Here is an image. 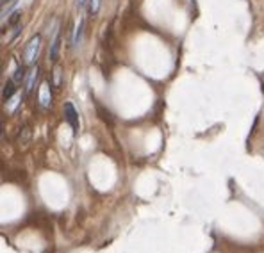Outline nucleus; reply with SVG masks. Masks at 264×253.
I'll return each mask as SVG.
<instances>
[{
	"mask_svg": "<svg viewBox=\"0 0 264 253\" xmlns=\"http://www.w3.org/2000/svg\"><path fill=\"white\" fill-rule=\"evenodd\" d=\"M41 34H36V36H32L31 39L27 41V45H25V48H23V64L25 66H34L36 64V61H38V57H39V52H41Z\"/></svg>",
	"mask_w": 264,
	"mask_h": 253,
	"instance_id": "obj_1",
	"label": "nucleus"
},
{
	"mask_svg": "<svg viewBox=\"0 0 264 253\" xmlns=\"http://www.w3.org/2000/svg\"><path fill=\"white\" fill-rule=\"evenodd\" d=\"M38 102L43 109H50L54 102V95H52V84L50 81H43L38 88Z\"/></svg>",
	"mask_w": 264,
	"mask_h": 253,
	"instance_id": "obj_2",
	"label": "nucleus"
},
{
	"mask_svg": "<svg viewBox=\"0 0 264 253\" xmlns=\"http://www.w3.org/2000/svg\"><path fill=\"white\" fill-rule=\"evenodd\" d=\"M64 118H66L68 125L71 127V130L77 134L79 132V114H77V111H75V107L71 102L64 104Z\"/></svg>",
	"mask_w": 264,
	"mask_h": 253,
	"instance_id": "obj_3",
	"label": "nucleus"
},
{
	"mask_svg": "<svg viewBox=\"0 0 264 253\" xmlns=\"http://www.w3.org/2000/svg\"><path fill=\"white\" fill-rule=\"evenodd\" d=\"M39 79V68L36 66H31L27 71V77H25V95H31L32 91H34L36 88V82H38Z\"/></svg>",
	"mask_w": 264,
	"mask_h": 253,
	"instance_id": "obj_4",
	"label": "nucleus"
},
{
	"mask_svg": "<svg viewBox=\"0 0 264 253\" xmlns=\"http://www.w3.org/2000/svg\"><path fill=\"white\" fill-rule=\"evenodd\" d=\"M59 48H61V32L56 31V36L52 39V45H50V59L56 63L57 57H59Z\"/></svg>",
	"mask_w": 264,
	"mask_h": 253,
	"instance_id": "obj_5",
	"label": "nucleus"
},
{
	"mask_svg": "<svg viewBox=\"0 0 264 253\" xmlns=\"http://www.w3.org/2000/svg\"><path fill=\"white\" fill-rule=\"evenodd\" d=\"M14 93H16V82L11 79V81H7L6 84H4V89H2V98L4 102H7V100L11 98V96H14Z\"/></svg>",
	"mask_w": 264,
	"mask_h": 253,
	"instance_id": "obj_6",
	"label": "nucleus"
},
{
	"mask_svg": "<svg viewBox=\"0 0 264 253\" xmlns=\"http://www.w3.org/2000/svg\"><path fill=\"white\" fill-rule=\"evenodd\" d=\"M84 27H86V21L81 20V23H79L77 29H75L74 39H71V45H74V46H79L82 43V36H84Z\"/></svg>",
	"mask_w": 264,
	"mask_h": 253,
	"instance_id": "obj_7",
	"label": "nucleus"
},
{
	"mask_svg": "<svg viewBox=\"0 0 264 253\" xmlns=\"http://www.w3.org/2000/svg\"><path fill=\"white\" fill-rule=\"evenodd\" d=\"M20 100H21V96H11V98L6 102L7 111H9V113H14V111L18 109V106H20Z\"/></svg>",
	"mask_w": 264,
	"mask_h": 253,
	"instance_id": "obj_8",
	"label": "nucleus"
},
{
	"mask_svg": "<svg viewBox=\"0 0 264 253\" xmlns=\"http://www.w3.org/2000/svg\"><path fill=\"white\" fill-rule=\"evenodd\" d=\"M100 6H102L100 0H89V14H91V16H97L100 11Z\"/></svg>",
	"mask_w": 264,
	"mask_h": 253,
	"instance_id": "obj_9",
	"label": "nucleus"
},
{
	"mask_svg": "<svg viewBox=\"0 0 264 253\" xmlns=\"http://www.w3.org/2000/svg\"><path fill=\"white\" fill-rule=\"evenodd\" d=\"M54 86H56V88L61 86V66L59 64H56V68H54Z\"/></svg>",
	"mask_w": 264,
	"mask_h": 253,
	"instance_id": "obj_10",
	"label": "nucleus"
},
{
	"mask_svg": "<svg viewBox=\"0 0 264 253\" xmlns=\"http://www.w3.org/2000/svg\"><path fill=\"white\" fill-rule=\"evenodd\" d=\"M20 16H21V11H14V13L11 14V18H9V25L18 23V21H20Z\"/></svg>",
	"mask_w": 264,
	"mask_h": 253,
	"instance_id": "obj_11",
	"label": "nucleus"
},
{
	"mask_svg": "<svg viewBox=\"0 0 264 253\" xmlns=\"http://www.w3.org/2000/svg\"><path fill=\"white\" fill-rule=\"evenodd\" d=\"M88 4H89V0H77V7H79V9H84Z\"/></svg>",
	"mask_w": 264,
	"mask_h": 253,
	"instance_id": "obj_12",
	"label": "nucleus"
},
{
	"mask_svg": "<svg viewBox=\"0 0 264 253\" xmlns=\"http://www.w3.org/2000/svg\"><path fill=\"white\" fill-rule=\"evenodd\" d=\"M11 2H13V0H2V2H0V6L6 7V4H11Z\"/></svg>",
	"mask_w": 264,
	"mask_h": 253,
	"instance_id": "obj_13",
	"label": "nucleus"
}]
</instances>
